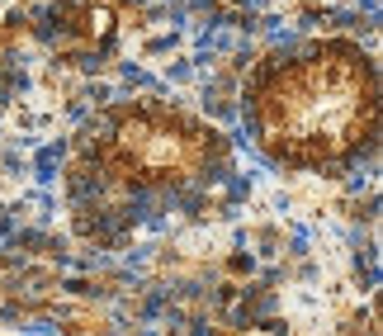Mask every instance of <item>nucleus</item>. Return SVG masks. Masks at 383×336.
<instances>
[{
  "label": "nucleus",
  "mask_w": 383,
  "mask_h": 336,
  "mask_svg": "<svg viewBox=\"0 0 383 336\" xmlns=\"http://www.w3.org/2000/svg\"><path fill=\"white\" fill-rule=\"evenodd\" d=\"M66 194H71V204H99V199H104V194H109V180H104V166H99V157L90 161H80L76 171H71V176H66Z\"/></svg>",
  "instance_id": "nucleus-1"
},
{
  "label": "nucleus",
  "mask_w": 383,
  "mask_h": 336,
  "mask_svg": "<svg viewBox=\"0 0 383 336\" xmlns=\"http://www.w3.org/2000/svg\"><path fill=\"white\" fill-rule=\"evenodd\" d=\"M128 5H142V0H128Z\"/></svg>",
  "instance_id": "nucleus-2"
}]
</instances>
